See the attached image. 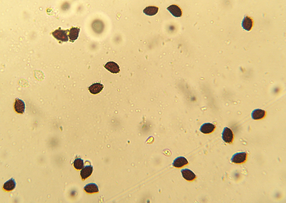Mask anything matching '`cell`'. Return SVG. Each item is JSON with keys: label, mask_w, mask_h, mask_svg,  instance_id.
I'll return each instance as SVG.
<instances>
[{"label": "cell", "mask_w": 286, "mask_h": 203, "mask_svg": "<svg viewBox=\"0 0 286 203\" xmlns=\"http://www.w3.org/2000/svg\"><path fill=\"white\" fill-rule=\"evenodd\" d=\"M181 172L183 178L187 181H192L196 178L194 173L188 169H182L181 170Z\"/></svg>", "instance_id": "277c9868"}, {"label": "cell", "mask_w": 286, "mask_h": 203, "mask_svg": "<svg viewBox=\"0 0 286 203\" xmlns=\"http://www.w3.org/2000/svg\"><path fill=\"white\" fill-rule=\"evenodd\" d=\"M84 190L88 193L92 194L99 191L98 187L97 185L93 183L86 184L84 187Z\"/></svg>", "instance_id": "2e32d148"}, {"label": "cell", "mask_w": 286, "mask_h": 203, "mask_svg": "<svg viewBox=\"0 0 286 203\" xmlns=\"http://www.w3.org/2000/svg\"><path fill=\"white\" fill-rule=\"evenodd\" d=\"M247 158V154L245 152L237 153L234 154L230 159L232 163L241 164L245 162Z\"/></svg>", "instance_id": "7a4b0ae2"}, {"label": "cell", "mask_w": 286, "mask_h": 203, "mask_svg": "<svg viewBox=\"0 0 286 203\" xmlns=\"http://www.w3.org/2000/svg\"><path fill=\"white\" fill-rule=\"evenodd\" d=\"M69 31V30H62L59 28L58 29L53 32L52 34L54 37L58 40L66 42L69 40L68 35H67Z\"/></svg>", "instance_id": "6da1fadb"}, {"label": "cell", "mask_w": 286, "mask_h": 203, "mask_svg": "<svg viewBox=\"0 0 286 203\" xmlns=\"http://www.w3.org/2000/svg\"><path fill=\"white\" fill-rule=\"evenodd\" d=\"M222 138L225 142L228 143H232L234 135L231 129L227 127H225L222 133Z\"/></svg>", "instance_id": "3957f363"}, {"label": "cell", "mask_w": 286, "mask_h": 203, "mask_svg": "<svg viewBox=\"0 0 286 203\" xmlns=\"http://www.w3.org/2000/svg\"><path fill=\"white\" fill-rule=\"evenodd\" d=\"M73 165L74 167L77 170H80L83 167L84 165V162L81 158L76 159L74 162Z\"/></svg>", "instance_id": "ac0fdd59"}, {"label": "cell", "mask_w": 286, "mask_h": 203, "mask_svg": "<svg viewBox=\"0 0 286 203\" xmlns=\"http://www.w3.org/2000/svg\"><path fill=\"white\" fill-rule=\"evenodd\" d=\"M159 8L153 6L146 7L143 10V12L146 15L149 16H153L156 15L158 12Z\"/></svg>", "instance_id": "e0dca14e"}, {"label": "cell", "mask_w": 286, "mask_h": 203, "mask_svg": "<svg viewBox=\"0 0 286 203\" xmlns=\"http://www.w3.org/2000/svg\"><path fill=\"white\" fill-rule=\"evenodd\" d=\"M253 24V21L251 18L248 16L244 17L241 22V26L244 29L247 31L250 30Z\"/></svg>", "instance_id": "8992f818"}, {"label": "cell", "mask_w": 286, "mask_h": 203, "mask_svg": "<svg viewBox=\"0 0 286 203\" xmlns=\"http://www.w3.org/2000/svg\"><path fill=\"white\" fill-rule=\"evenodd\" d=\"M16 184L15 179L11 178L4 183L3 188L6 191H11L15 188Z\"/></svg>", "instance_id": "9a60e30c"}, {"label": "cell", "mask_w": 286, "mask_h": 203, "mask_svg": "<svg viewBox=\"0 0 286 203\" xmlns=\"http://www.w3.org/2000/svg\"><path fill=\"white\" fill-rule=\"evenodd\" d=\"M167 9L174 16L176 17H180L182 15V11L181 9L177 5H172L167 8Z\"/></svg>", "instance_id": "30bf717a"}, {"label": "cell", "mask_w": 286, "mask_h": 203, "mask_svg": "<svg viewBox=\"0 0 286 203\" xmlns=\"http://www.w3.org/2000/svg\"><path fill=\"white\" fill-rule=\"evenodd\" d=\"M80 31V29L77 27H72L70 29L68 35L70 41L74 42L77 39Z\"/></svg>", "instance_id": "5bb4252c"}, {"label": "cell", "mask_w": 286, "mask_h": 203, "mask_svg": "<svg viewBox=\"0 0 286 203\" xmlns=\"http://www.w3.org/2000/svg\"><path fill=\"white\" fill-rule=\"evenodd\" d=\"M93 170V166L91 165H87L84 166L81 170L80 174L83 180H85L89 177L92 173Z\"/></svg>", "instance_id": "5b68a950"}, {"label": "cell", "mask_w": 286, "mask_h": 203, "mask_svg": "<svg viewBox=\"0 0 286 203\" xmlns=\"http://www.w3.org/2000/svg\"><path fill=\"white\" fill-rule=\"evenodd\" d=\"M14 108L15 111L18 113L23 114L25 109V104L22 100L16 98L14 104Z\"/></svg>", "instance_id": "ba28073f"}, {"label": "cell", "mask_w": 286, "mask_h": 203, "mask_svg": "<svg viewBox=\"0 0 286 203\" xmlns=\"http://www.w3.org/2000/svg\"><path fill=\"white\" fill-rule=\"evenodd\" d=\"M104 66L107 70L112 73L116 74L120 71L119 66L113 61L108 62Z\"/></svg>", "instance_id": "52a82bcc"}, {"label": "cell", "mask_w": 286, "mask_h": 203, "mask_svg": "<svg viewBox=\"0 0 286 203\" xmlns=\"http://www.w3.org/2000/svg\"><path fill=\"white\" fill-rule=\"evenodd\" d=\"M104 85L100 83H96L93 84L88 88L90 92L93 94H97L100 93L103 90Z\"/></svg>", "instance_id": "4fadbf2b"}, {"label": "cell", "mask_w": 286, "mask_h": 203, "mask_svg": "<svg viewBox=\"0 0 286 203\" xmlns=\"http://www.w3.org/2000/svg\"><path fill=\"white\" fill-rule=\"evenodd\" d=\"M188 164L187 159L184 157L180 156L175 159L172 163L173 166L176 168H181Z\"/></svg>", "instance_id": "9c48e42d"}, {"label": "cell", "mask_w": 286, "mask_h": 203, "mask_svg": "<svg viewBox=\"0 0 286 203\" xmlns=\"http://www.w3.org/2000/svg\"><path fill=\"white\" fill-rule=\"evenodd\" d=\"M266 115V112L263 110L256 109L253 110L251 114L252 119L254 120H259L263 118Z\"/></svg>", "instance_id": "7c38bea8"}, {"label": "cell", "mask_w": 286, "mask_h": 203, "mask_svg": "<svg viewBox=\"0 0 286 203\" xmlns=\"http://www.w3.org/2000/svg\"><path fill=\"white\" fill-rule=\"evenodd\" d=\"M214 125L210 123H207L202 125L200 130L201 132L204 134H209L212 132L214 130Z\"/></svg>", "instance_id": "8fae6325"}]
</instances>
